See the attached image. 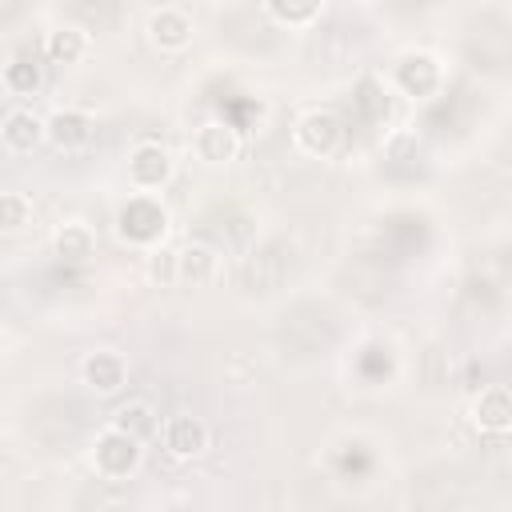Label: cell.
<instances>
[{
  "label": "cell",
  "instance_id": "6da1fadb",
  "mask_svg": "<svg viewBox=\"0 0 512 512\" xmlns=\"http://www.w3.org/2000/svg\"><path fill=\"white\" fill-rule=\"evenodd\" d=\"M88 464H92V472H96L100 480L124 484V480H132V476L140 472V464H144V440H136L132 432H124V428H116V424H104V428L92 436V444H88Z\"/></svg>",
  "mask_w": 512,
  "mask_h": 512
},
{
  "label": "cell",
  "instance_id": "7a4b0ae2",
  "mask_svg": "<svg viewBox=\"0 0 512 512\" xmlns=\"http://www.w3.org/2000/svg\"><path fill=\"white\" fill-rule=\"evenodd\" d=\"M168 232V208L152 196V192H136L128 196V204H120L116 212V236L132 248H156Z\"/></svg>",
  "mask_w": 512,
  "mask_h": 512
},
{
  "label": "cell",
  "instance_id": "3957f363",
  "mask_svg": "<svg viewBox=\"0 0 512 512\" xmlns=\"http://www.w3.org/2000/svg\"><path fill=\"white\" fill-rule=\"evenodd\" d=\"M292 144H296V152H304L312 160H328L344 144V120L332 108H308L292 124Z\"/></svg>",
  "mask_w": 512,
  "mask_h": 512
},
{
  "label": "cell",
  "instance_id": "277c9868",
  "mask_svg": "<svg viewBox=\"0 0 512 512\" xmlns=\"http://www.w3.org/2000/svg\"><path fill=\"white\" fill-rule=\"evenodd\" d=\"M124 168H128L132 192H152L156 196V192L168 188V180L176 172V160L160 140H140V144L128 148V164Z\"/></svg>",
  "mask_w": 512,
  "mask_h": 512
},
{
  "label": "cell",
  "instance_id": "5b68a950",
  "mask_svg": "<svg viewBox=\"0 0 512 512\" xmlns=\"http://www.w3.org/2000/svg\"><path fill=\"white\" fill-rule=\"evenodd\" d=\"M144 32H148V44H152L160 56H180L184 48H192L196 24H192V16H188L184 8L160 4V8H152V16H148Z\"/></svg>",
  "mask_w": 512,
  "mask_h": 512
},
{
  "label": "cell",
  "instance_id": "8992f818",
  "mask_svg": "<svg viewBox=\"0 0 512 512\" xmlns=\"http://www.w3.org/2000/svg\"><path fill=\"white\" fill-rule=\"evenodd\" d=\"M80 380L96 396H116L128 384V356L116 348H92L80 360Z\"/></svg>",
  "mask_w": 512,
  "mask_h": 512
},
{
  "label": "cell",
  "instance_id": "52a82bcc",
  "mask_svg": "<svg viewBox=\"0 0 512 512\" xmlns=\"http://www.w3.org/2000/svg\"><path fill=\"white\" fill-rule=\"evenodd\" d=\"M160 444H164V452H168L172 460H196V456L208 452L212 432H208V424H204L200 416H192V412H172V416L164 420V428H160Z\"/></svg>",
  "mask_w": 512,
  "mask_h": 512
},
{
  "label": "cell",
  "instance_id": "ba28073f",
  "mask_svg": "<svg viewBox=\"0 0 512 512\" xmlns=\"http://www.w3.org/2000/svg\"><path fill=\"white\" fill-rule=\"evenodd\" d=\"M188 148H192V156H196L200 164L224 168V164H232V160L240 156V132H236L228 120H204V124H196Z\"/></svg>",
  "mask_w": 512,
  "mask_h": 512
},
{
  "label": "cell",
  "instance_id": "9c48e42d",
  "mask_svg": "<svg viewBox=\"0 0 512 512\" xmlns=\"http://www.w3.org/2000/svg\"><path fill=\"white\" fill-rule=\"evenodd\" d=\"M44 132L56 152H84L96 136V120L84 108H56L44 116Z\"/></svg>",
  "mask_w": 512,
  "mask_h": 512
},
{
  "label": "cell",
  "instance_id": "30bf717a",
  "mask_svg": "<svg viewBox=\"0 0 512 512\" xmlns=\"http://www.w3.org/2000/svg\"><path fill=\"white\" fill-rule=\"evenodd\" d=\"M440 80H444V68H440V60L428 56V52H404L400 64H396V88H400L404 96L424 100V96H432V92L440 88Z\"/></svg>",
  "mask_w": 512,
  "mask_h": 512
},
{
  "label": "cell",
  "instance_id": "8fae6325",
  "mask_svg": "<svg viewBox=\"0 0 512 512\" xmlns=\"http://www.w3.org/2000/svg\"><path fill=\"white\" fill-rule=\"evenodd\" d=\"M220 276V252L212 244L188 240L184 248H176V284L180 288H204Z\"/></svg>",
  "mask_w": 512,
  "mask_h": 512
},
{
  "label": "cell",
  "instance_id": "7c38bea8",
  "mask_svg": "<svg viewBox=\"0 0 512 512\" xmlns=\"http://www.w3.org/2000/svg\"><path fill=\"white\" fill-rule=\"evenodd\" d=\"M0 140H4V152L12 156H28L32 148H40L48 140L44 132V120L28 108H8L4 120H0Z\"/></svg>",
  "mask_w": 512,
  "mask_h": 512
},
{
  "label": "cell",
  "instance_id": "4fadbf2b",
  "mask_svg": "<svg viewBox=\"0 0 512 512\" xmlns=\"http://www.w3.org/2000/svg\"><path fill=\"white\" fill-rule=\"evenodd\" d=\"M472 424L480 432H508L512 428V388L508 384H484L472 396Z\"/></svg>",
  "mask_w": 512,
  "mask_h": 512
},
{
  "label": "cell",
  "instance_id": "5bb4252c",
  "mask_svg": "<svg viewBox=\"0 0 512 512\" xmlns=\"http://www.w3.org/2000/svg\"><path fill=\"white\" fill-rule=\"evenodd\" d=\"M92 52V36L80 28V24H60L44 36V56L48 64H60V68H76L84 64Z\"/></svg>",
  "mask_w": 512,
  "mask_h": 512
},
{
  "label": "cell",
  "instance_id": "9a60e30c",
  "mask_svg": "<svg viewBox=\"0 0 512 512\" xmlns=\"http://www.w3.org/2000/svg\"><path fill=\"white\" fill-rule=\"evenodd\" d=\"M52 256L64 264H88L96 256V232L84 220H64L52 232Z\"/></svg>",
  "mask_w": 512,
  "mask_h": 512
},
{
  "label": "cell",
  "instance_id": "2e32d148",
  "mask_svg": "<svg viewBox=\"0 0 512 512\" xmlns=\"http://www.w3.org/2000/svg\"><path fill=\"white\" fill-rule=\"evenodd\" d=\"M0 84L8 96H36L44 88V64L36 56H12L0 72Z\"/></svg>",
  "mask_w": 512,
  "mask_h": 512
},
{
  "label": "cell",
  "instance_id": "e0dca14e",
  "mask_svg": "<svg viewBox=\"0 0 512 512\" xmlns=\"http://www.w3.org/2000/svg\"><path fill=\"white\" fill-rule=\"evenodd\" d=\"M108 424L132 432L136 440H152V436H160V428H164V424H160V412H156L148 400H128V404H120Z\"/></svg>",
  "mask_w": 512,
  "mask_h": 512
},
{
  "label": "cell",
  "instance_id": "ac0fdd59",
  "mask_svg": "<svg viewBox=\"0 0 512 512\" xmlns=\"http://www.w3.org/2000/svg\"><path fill=\"white\" fill-rule=\"evenodd\" d=\"M328 0H264V12L280 28H312L324 16Z\"/></svg>",
  "mask_w": 512,
  "mask_h": 512
},
{
  "label": "cell",
  "instance_id": "d6986e66",
  "mask_svg": "<svg viewBox=\"0 0 512 512\" xmlns=\"http://www.w3.org/2000/svg\"><path fill=\"white\" fill-rule=\"evenodd\" d=\"M32 216H36V208H32V196H24V192H4L0 196V228L12 236V232H24L28 224H32Z\"/></svg>",
  "mask_w": 512,
  "mask_h": 512
},
{
  "label": "cell",
  "instance_id": "ffe728a7",
  "mask_svg": "<svg viewBox=\"0 0 512 512\" xmlns=\"http://www.w3.org/2000/svg\"><path fill=\"white\" fill-rule=\"evenodd\" d=\"M148 276L160 284V288H172L176 284V248H152L148 252Z\"/></svg>",
  "mask_w": 512,
  "mask_h": 512
},
{
  "label": "cell",
  "instance_id": "44dd1931",
  "mask_svg": "<svg viewBox=\"0 0 512 512\" xmlns=\"http://www.w3.org/2000/svg\"><path fill=\"white\" fill-rule=\"evenodd\" d=\"M352 4H376V0H352Z\"/></svg>",
  "mask_w": 512,
  "mask_h": 512
}]
</instances>
